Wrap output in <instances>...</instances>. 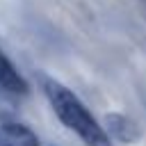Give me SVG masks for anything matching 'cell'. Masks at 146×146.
Returning <instances> with one entry per match:
<instances>
[{"label":"cell","instance_id":"cell-5","mask_svg":"<svg viewBox=\"0 0 146 146\" xmlns=\"http://www.w3.org/2000/svg\"><path fill=\"white\" fill-rule=\"evenodd\" d=\"M16 96H18V94L0 87V121H9V119H14V114L18 112Z\"/></svg>","mask_w":146,"mask_h":146},{"label":"cell","instance_id":"cell-1","mask_svg":"<svg viewBox=\"0 0 146 146\" xmlns=\"http://www.w3.org/2000/svg\"><path fill=\"white\" fill-rule=\"evenodd\" d=\"M43 91L57 119L68 130H73L87 146H112L107 130L94 119V114L68 87H64L52 78H43Z\"/></svg>","mask_w":146,"mask_h":146},{"label":"cell","instance_id":"cell-4","mask_svg":"<svg viewBox=\"0 0 146 146\" xmlns=\"http://www.w3.org/2000/svg\"><path fill=\"white\" fill-rule=\"evenodd\" d=\"M0 87L14 91V94H18V96H23V94L30 91L27 80L18 73V68L11 64V59H9L2 50H0Z\"/></svg>","mask_w":146,"mask_h":146},{"label":"cell","instance_id":"cell-2","mask_svg":"<svg viewBox=\"0 0 146 146\" xmlns=\"http://www.w3.org/2000/svg\"><path fill=\"white\" fill-rule=\"evenodd\" d=\"M105 130H107V135H112V137H116L119 141H123V144H135V141H139V137H141V130H139V125L130 119V116H125V114H121V112H110V114H105Z\"/></svg>","mask_w":146,"mask_h":146},{"label":"cell","instance_id":"cell-3","mask_svg":"<svg viewBox=\"0 0 146 146\" xmlns=\"http://www.w3.org/2000/svg\"><path fill=\"white\" fill-rule=\"evenodd\" d=\"M0 146H39V137L25 123L9 119L0 123Z\"/></svg>","mask_w":146,"mask_h":146}]
</instances>
